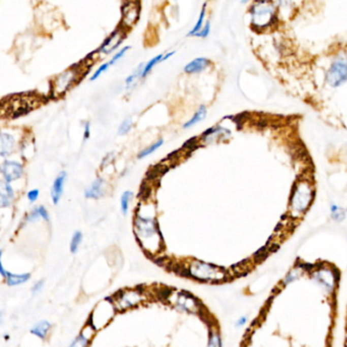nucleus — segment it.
I'll return each mask as SVG.
<instances>
[{
  "label": "nucleus",
  "instance_id": "30",
  "mask_svg": "<svg viewBox=\"0 0 347 347\" xmlns=\"http://www.w3.org/2000/svg\"><path fill=\"white\" fill-rule=\"evenodd\" d=\"M331 216L332 218L337 221V222H340L342 220H344L345 216H346V213H345V210L340 208L339 206L337 205H334L332 204L331 205Z\"/></svg>",
  "mask_w": 347,
  "mask_h": 347
},
{
  "label": "nucleus",
  "instance_id": "10",
  "mask_svg": "<svg viewBox=\"0 0 347 347\" xmlns=\"http://www.w3.org/2000/svg\"><path fill=\"white\" fill-rule=\"evenodd\" d=\"M38 104V100L35 97L28 96H16L13 98L9 104L10 115H14V117L23 115L29 112L33 106Z\"/></svg>",
  "mask_w": 347,
  "mask_h": 347
},
{
  "label": "nucleus",
  "instance_id": "16",
  "mask_svg": "<svg viewBox=\"0 0 347 347\" xmlns=\"http://www.w3.org/2000/svg\"><path fill=\"white\" fill-rule=\"evenodd\" d=\"M16 140L15 138L7 133H2L0 135V155L3 157L10 156L15 150Z\"/></svg>",
  "mask_w": 347,
  "mask_h": 347
},
{
  "label": "nucleus",
  "instance_id": "13",
  "mask_svg": "<svg viewBox=\"0 0 347 347\" xmlns=\"http://www.w3.org/2000/svg\"><path fill=\"white\" fill-rule=\"evenodd\" d=\"M123 38H124L123 31L116 30L103 42V44L99 48V53H103V54L111 53L121 44Z\"/></svg>",
  "mask_w": 347,
  "mask_h": 347
},
{
  "label": "nucleus",
  "instance_id": "4",
  "mask_svg": "<svg viewBox=\"0 0 347 347\" xmlns=\"http://www.w3.org/2000/svg\"><path fill=\"white\" fill-rule=\"evenodd\" d=\"M82 68L74 66L58 75L52 83V93L55 97H60L67 93L81 79Z\"/></svg>",
  "mask_w": 347,
  "mask_h": 347
},
{
  "label": "nucleus",
  "instance_id": "17",
  "mask_svg": "<svg viewBox=\"0 0 347 347\" xmlns=\"http://www.w3.org/2000/svg\"><path fill=\"white\" fill-rule=\"evenodd\" d=\"M211 62L206 57H199L192 60L184 67V72L186 74H199L204 72L208 67H210Z\"/></svg>",
  "mask_w": 347,
  "mask_h": 347
},
{
  "label": "nucleus",
  "instance_id": "14",
  "mask_svg": "<svg viewBox=\"0 0 347 347\" xmlns=\"http://www.w3.org/2000/svg\"><path fill=\"white\" fill-rule=\"evenodd\" d=\"M95 332H96L95 328L89 323L82 330V332L74 339L70 347H89V344L92 340V337H94Z\"/></svg>",
  "mask_w": 347,
  "mask_h": 347
},
{
  "label": "nucleus",
  "instance_id": "43",
  "mask_svg": "<svg viewBox=\"0 0 347 347\" xmlns=\"http://www.w3.org/2000/svg\"><path fill=\"white\" fill-rule=\"evenodd\" d=\"M346 347H347V344H346Z\"/></svg>",
  "mask_w": 347,
  "mask_h": 347
},
{
  "label": "nucleus",
  "instance_id": "32",
  "mask_svg": "<svg viewBox=\"0 0 347 347\" xmlns=\"http://www.w3.org/2000/svg\"><path fill=\"white\" fill-rule=\"evenodd\" d=\"M129 49H130V46H125V47H123L122 49H120V50L112 57V59L109 61V65H110V66L115 65L119 59H121V58L124 56V54L128 52Z\"/></svg>",
  "mask_w": 347,
  "mask_h": 347
},
{
  "label": "nucleus",
  "instance_id": "42",
  "mask_svg": "<svg viewBox=\"0 0 347 347\" xmlns=\"http://www.w3.org/2000/svg\"><path fill=\"white\" fill-rule=\"evenodd\" d=\"M174 51H172V52H169V53H167L166 55H164V57H163V60L162 61H165V60H167L168 58H170L172 55H174Z\"/></svg>",
  "mask_w": 347,
  "mask_h": 347
},
{
  "label": "nucleus",
  "instance_id": "7",
  "mask_svg": "<svg viewBox=\"0 0 347 347\" xmlns=\"http://www.w3.org/2000/svg\"><path fill=\"white\" fill-rule=\"evenodd\" d=\"M255 8H251V25L257 27V29H264L270 27L274 20L276 19V15L274 13L273 8L270 3H257L255 4Z\"/></svg>",
  "mask_w": 347,
  "mask_h": 347
},
{
  "label": "nucleus",
  "instance_id": "22",
  "mask_svg": "<svg viewBox=\"0 0 347 347\" xmlns=\"http://www.w3.org/2000/svg\"><path fill=\"white\" fill-rule=\"evenodd\" d=\"M206 115H207V108H206V106H204V105L200 106V108H199L198 111L194 114V116H193L186 123H184L183 129H190V128L194 127V125L197 124L198 122H200V121H202L203 119H205Z\"/></svg>",
  "mask_w": 347,
  "mask_h": 347
},
{
  "label": "nucleus",
  "instance_id": "25",
  "mask_svg": "<svg viewBox=\"0 0 347 347\" xmlns=\"http://www.w3.org/2000/svg\"><path fill=\"white\" fill-rule=\"evenodd\" d=\"M208 347H222V340L217 330H211L209 334Z\"/></svg>",
  "mask_w": 347,
  "mask_h": 347
},
{
  "label": "nucleus",
  "instance_id": "2",
  "mask_svg": "<svg viewBox=\"0 0 347 347\" xmlns=\"http://www.w3.org/2000/svg\"><path fill=\"white\" fill-rule=\"evenodd\" d=\"M187 275L192 278L209 283L223 282L228 278L227 272L216 265L200 260H192L186 268Z\"/></svg>",
  "mask_w": 347,
  "mask_h": 347
},
{
  "label": "nucleus",
  "instance_id": "40",
  "mask_svg": "<svg viewBox=\"0 0 347 347\" xmlns=\"http://www.w3.org/2000/svg\"><path fill=\"white\" fill-rule=\"evenodd\" d=\"M0 274H2V276L6 279L7 275H8V271H6L5 267H4V264H3V261H0Z\"/></svg>",
  "mask_w": 347,
  "mask_h": 347
},
{
  "label": "nucleus",
  "instance_id": "29",
  "mask_svg": "<svg viewBox=\"0 0 347 347\" xmlns=\"http://www.w3.org/2000/svg\"><path fill=\"white\" fill-rule=\"evenodd\" d=\"M162 145H163V140H162V139L158 140V141H157L156 143H154L153 145H151V146L147 147L146 149H144V150L138 155L139 159H143V158H145V157L151 155L153 152H155L157 149H159Z\"/></svg>",
  "mask_w": 347,
  "mask_h": 347
},
{
  "label": "nucleus",
  "instance_id": "8",
  "mask_svg": "<svg viewBox=\"0 0 347 347\" xmlns=\"http://www.w3.org/2000/svg\"><path fill=\"white\" fill-rule=\"evenodd\" d=\"M167 300H169L170 303L178 309L190 313H198L201 310V304L197 298L187 292L171 291L167 297Z\"/></svg>",
  "mask_w": 347,
  "mask_h": 347
},
{
  "label": "nucleus",
  "instance_id": "39",
  "mask_svg": "<svg viewBox=\"0 0 347 347\" xmlns=\"http://www.w3.org/2000/svg\"><path fill=\"white\" fill-rule=\"evenodd\" d=\"M90 134H91L90 122H86L85 123V132H84V140L85 141H87L90 138Z\"/></svg>",
  "mask_w": 347,
  "mask_h": 347
},
{
  "label": "nucleus",
  "instance_id": "12",
  "mask_svg": "<svg viewBox=\"0 0 347 347\" xmlns=\"http://www.w3.org/2000/svg\"><path fill=\"white\" fill-rule=\"evenodd\" d=\"M2 172L5 180L10 183L23 176L24 167L22 164L15 161H5L2 165Z\"/></svg>",
  "mask_w": 347,
  "mask_h": 347
},
{
  "label": "nucleus",
  "instance_id": "33",
  "mask_svg": "<svg viewBox=\"0 0 347 347\" xmlns=\"http://www.w3.org/2000/svg\"><path fill=\"white\" fill-rule=\"evenodd\" d=\"M110 67V65H109V62H107V64H103L102 66H100L99 68H98V70L93 74V76L90 78V80L92 81V82H94L95 80H97L100 76H101V74L102 73H104V72H106L107 70H108V68Z\"/></svg>",
  "mask_w": 347,
  "mask_h": 347
},
{
  "label": "nucleus",
  "instance_id": "18",
  "mask_svg": "<svg viewBox=\"0 0 347 347\" xmlns=\"http://www.w3.org/2000/svg\"><path fill=\"white\" fill-rule=\"evenodd\" d=\"M14 199H15V193L13 191V187L8 181L3 180L2 187H0V203H2V207L6 208V207L11 206Z\"/></svg>",
  "mask_w": 347,
  "mask_h": 347
},
{
  "label": "nucleus",
  "instance_id": "36",
  "mask_svg": "<svg viewBox=\"0 0 347 347\" xmlns=\"http://www.w3.org/2000/svg\"><path fill=\"white\" fill-rule=\"evenodd\" d=\"M28 197V200L31 202V203H34L38 200L39 198V191L38 190H33V191H30L27 195Z\"/></svg>",
  "mask_w": 347,
  "mask_h": 347
},
{
  "label": "nucleus",
  "instance_id": "5",
  "mask_svg": "<svg viewBox=\"0 0 347 347\" xmlns=\"http://www.w3.org/2000/svg\"><path fill=\"white\" fill-rule=\"evenodd\" d=\"M326 82L332 88H337L347 82V54L338 55L326 74Z\"/></svg>",
  "mask_w": 347,
  "mask_h": 347
},
{
  "label": "nucleus",
  "instance_id": "35",
  "mask_svg": "<svg viewBox=\"0 0 347 347\" xmlns=\"http://www.w3.org/2000/svg\"><path fill=\"white\" fill-rule=\"evenodd\" d=\"M210 31H211V25H210V22H207L205 24L204 28L202 29V31L199 34H197L196 36L197 37H201V38H206L210 34Z\"/></svg>",
  "mask_w": 347,
  "mask_h": 347
},
{
  "label": "nucleus",
  "instance_id": "6",
  "mask_svg": "<svg viewBox=\"0 0 347 347\" xmlns=\"http://www.w3.org/2000/svg\"><path fill=\"white\" fill-rule=\"evenodd\" d=\"M115 305L110 299H104L99 302L90 317V324L95 330H100L107 326L115 316Z\"/></svg>",
  "mask_w": 347,
  "mask_h": 347
},
{
  "label": "nucleus",
  "instance_id": "38",
  "mask_svg": "<svg viewBox=\"0 0 347 347\" xmlns=\"http://www.w3.org/2000/svg\"><path fill=\"white\" fill-rule=\"evenodd\" d=\"M38 209H39V213H40V215H41V218L48 222V221H49V214H48L46 208H45L44 206H39Z\"/></svg>",
  "mask_w": 347,
  "mask_h": 347
},
{
  "label": "nucleus",
  "instance_id": "31",
  "mask_svg": "<svg viewBox=\"0 0 347 347\" xmlns=\"http://www.w3.org/2000/svg\"><path fill=\"white\" fill-rule=\"evenodd\" d=\"M132 127H133V120L132 118H127L122 121V123L119 125V129H118V134L120 136H123V135H127L131 130H132Z\"/></svg>",
  "mask_w": 347,
  "mask_h": 347
},
{
  "label": "nucleus",
  "instance_id": "20",
  "mask_svg": "<svg viewBox=\"0 0 347 347\" xmlns=\"http://www.w3.org/2000/svg\"><path fill=\"white\" fill-rule=\"evenodd\" d=\"M50 329H51L50 322H48L46 320H43V321H40L37 324H35L31 328L30 332L33 335H35V336H37V337H39L41 339H45L47 337Z\"/></svg>",
  "mask_w": 347,
  "mask_h": 347
},
{
  "label": "nucleus",
  "instance_id": "3",
  "mask_svg": "<svg viewBox=\"0 0 347 347\" xmlns=\"http://www.w3.org/2000/svg\"><path fill=\"white\" fill-rule=\"evenodd\" d=\"M313 195V190L306 180L296 181L290 196L291 212L295 214H303L311 205L314 198Z\"/></svg>",
  "mask_w": 347,
  "mask_h": 347
},
{
  "label": "nucleus",
  "instance_id": "9",
  "mask_svg": "<svg viewBox=\"0 0 347 347\" xmlns=\"http://www.w3.org/2000/svg\"><path fill=\"white\" fill-rule=\"evenodd\" d=\"M144 300V294L138 289H124L113 297V303L118 310H125L138 306Z\"/></svg>",
  "mask_w": 347,
  "mask_h": 347
},
{
  "label": "nucleus",
  "instance_id": "24",
  "mask_svg": "<svg viewBox=\"0 0 347 347\" xmlns=\"http://www.w3.org/2000/svg\"><path fill=\"white\" fill-rule=\"evenodd\" d=\"M206 6H207V5L205 4L204 7H203V9H202V11H201L199 20H198L197 24L195 25L194 29L188 33V36H196V35L199 34V33L202 31V29L204 28L203 25H204V19H205V15H206Z\"/></svg>",
  "mask_w": 347,
  "mask_h": 347
},
{
  "label": "nucleus",
  "instance_id": "15",
  "mask_svg": "<svg viewBox=\"0 0 347 347\" xmlns=\"http://www.w3.org/2000/svg\"><path fill=\"white\" fill-rule=\"evenodd\" d=\"M67 172L66 171H61L57 177L55 178L52 188H51V198L53 201L54 205H57L61 199V196L64 194V186H65V182L67 180Z\"/></svg>",
  "mask_w": 347,
  "mask_h": 347
},
{
  "label": "nucleus",
  "instance_id": "34",
  "mask_svg": "<svg viewBox=\"0 0 347 347\" xmlns=\"http://www.w3.org/2000/svg\"><path fill=\"white\" fill-rule=\"evenodd\" d=\"M39 218H41V215H40V213H39V209H38V207L37 208H35L34 210H32L31 212H30V214L27 216V218H26V221L27 222H35V221H37Z\"/></svg>",
  "mask_w": 347,
  "mask_h": 347
},
{
  "label": "nucleus",
  "instance_id": "23",
  "mask_svg": "<svg viewBox=\"0 0 347 347\" xmlns=\"http://www.w3.org/2000/svg\"><path fill=\"white\" fill-rule=\"evenodd\" d=\"M144 67L143 65H141L140 67L137 68V70L131 75L128 77V79L125 80V86H127V89L130 90L132 89V87L134 86V84L137 82V80L141 77L142 78V74H143V70H144Z\"/></svg>",
  "mask_w": 347,
  "mask_h": 347
},
{
  "label": "nucleus",
  "instance_id": "21",
  "mask_svg": "<svg viewBox=\"0 0 347 347\" xmlns=\"http://www.w3.org/2000/svg\"><path fill=\"white\" fill-rule=\"evenodd\" d=\"M31 278V275L29 273L25 274H13L11 272H8V275L6 277L7 284L9 286H18L21 284H24L29 281Z\"/></svg>",
  "mask_w": 347,
  "mask_h": 347
},
{
  "label": "nucleus",
  "instance_id": "26",
  "mask_svg": "<svg viewBox=\"0 0 347 347\" xmlns=\"http://www.w3.org/2000/svg\"><path fill=\"white\" fill-rule=\"evenodd\" d=\"M132 198H133V193L132 192H124L122 195H121V198H120V206H121V212L127 215L128 212H129V208H130V202L132 201Z\"/></svg>",
  "mask_w": 347,
  "mask_h": 347
},
{
  "label": "nucleus",
  "instance_id": "41",
  "mask_svg": "<svg viewBox=\"0 0 347 347\" xmlns=\"http://www.w3.org/2000/svg\"><path fill=\"white\" fill-rule=\"evenodd\" d=\"M245 323H246V318H245V317H241V318L236 322V326H237V327H241V326H243Z\"/></svg>",
  "mask_w": 347,
  "mask_h": 347
},
{
  "label": "nucleus",
  "instance_id": "11",
  "mask_svg": "<svg viewBox=\"0 0 347 347\" xmlns=\"http://www.w3.org/2000/svg\"><path fill=\"white\" fill-rule=\"evenodd\" d=\"M140 4L137 2H129L124 3L121 7V24L123 28H131L135 26V24L140 19Z\"/></svg>",
  "mask_w": 347,
  "mask_h": 347
},
{
  "label": "nucleus",
  "instance_id": "28",
  "mask_svg": "<svg viewBox=\"0 0 347 347\" xmlns=\"http://www.w3.org/2000/svg\"><path fill=\"white\" fill-rule=\"evenodd\" d=\"M82 240H83V233L81 231H76L72 237V240H71V251L73 254H76L78 250H79V247H80V244L82 243Z\"/></svg>",
  "mask_w": 347,
  "mask_h": 347
},
{
  "label": "nucleus",
  "instance_id": "27",
  "mask_svg": "<svg viewBox=\"0 0 347 347\" xmlns=\"http://www.w3.org/2000/svg\"><path fill=\"white\" fill-rule=\"evenodd\" d=\"M163 57H164L163 54H159V55L155 56L154 58H152V59L144 67L143 74H142V78H145L147 75H149V73L153 70V68H154L157 64H159V62H161V61L163 60Z\"/></svg>",
  "mask_w": 347,
  "mask_h": 347
},
{
  "label": "nucleus",
  "instance_id": "19",
  "mask_svg": "<svg viewBox=\"0 0 347 347\" xmlns=\"http://www.w3.org/2000/svg\"><path fill=\"white\" fill-rule=\"evenodd\" d=\"M105 193V181L102 178H97L95 181L89 186L86 192L85 196L88 199H99Z\"/></svg>",
  "mask_w": 347,
  "mask_h": 347
},
{
  "label": "nucleus",
  "instance_id": "37",
  "mask_svg": "<svg viewBox=\"0 0 347 347\" xmlns=\"http://www.w3.org/2000/svg\"><path fill=\"white\" fill-rule=\"evenodd\" d=\"M44 287V280H40L38 281L37 283H35V285L33 286V289H32V292L34 294H37L38 292H40Z\"/></svg>",
  "mask_w": 347,
  "mask_h": 347
},
{
  "label": "nucleus",
  "instance_id": "1",
  "mask_svg": "<svg viewBox=\"0 0 347 347\" xmlns=\"http://www.w3.org/2000/svg\"><path fill=\"white\" fill-rule=\"evenodd\" d=\"M134 230L142 248L149 256H155L162 250L164 246L163 238L153 217L143 216L138 212L135 218Z\"/></svg>",
  "mask_w": 347,
  "mask_h": 347
}]
</instances>
